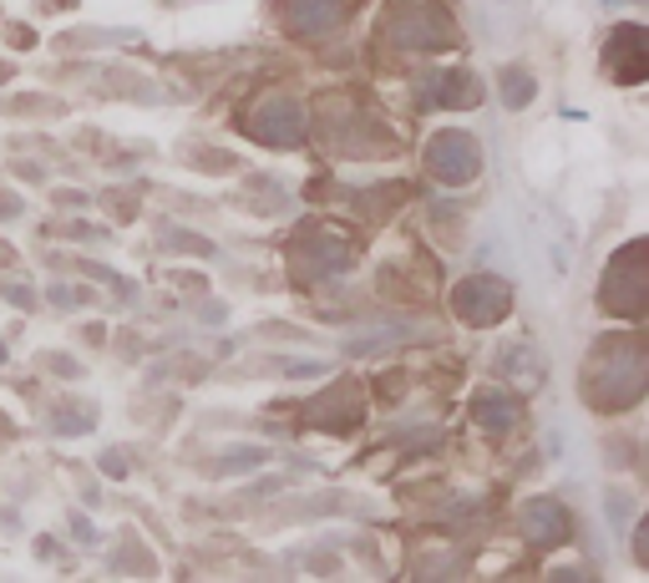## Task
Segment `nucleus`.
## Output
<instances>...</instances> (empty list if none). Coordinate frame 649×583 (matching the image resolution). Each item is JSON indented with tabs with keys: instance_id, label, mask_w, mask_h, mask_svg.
<instances>
[{
	"instance_id": "nucleus-1",
	"label": "nucleus",
	"mask_w": 649,
	"mask_h": 583,
	"mask_svg": "<svg viewBox=\"0 0 649 583\" xmlns=\"http://www.w3.org/2000/svg\"><path fill=\"white\" fill-rule=\"evenodd\" d=\"M457 310H462L472 325H492V319L507 315V290L497 279H467L457 290Z\"/></svg>"
},
{
	"instance_id": "nucleus-2",
	"label": "nucleus",
	"mask_w": 649,
	"mask_h": 583,
	"mask_svg": "<svg viewBox=\"0 0 649 583\" xmlns=\"http://www.w3.org/2000/svg\"><path fill=\"white\" fill-rule=\"evenodd\" d=\"M639 300H645V279H639V244H635V249H624L614 259V274H604V305L639 310Z\"/></svg>"
},
{
	"instance_id": "nucleus-3",
	"label": "nucleus",
	"mask_w": 649,
	"mask_h": 583,
	"mask_svg": "<svg viewBox=\"0 0 649 583\" xmlns=\"http://www.w3.org/2000/svg\"><path fill=\"white\" fill-rule=\"evenodd\" d=\"M432 168L447 178V183H467L478 172V147L467 133H441L437 147H432Z\"/></svg>"
},
{
	"instance_id": "nucleus-4",
	"label": "nucleus",
	"mask_w": 649,
	"mask_h": 583,
	"mask_svg": "<svg viewBox=\"0 0 649 583\" xmlns=\"http://www.w3.org/2000/svg\"><path fill=\"white\" fill-rule=\"evenodd\" d=\"M259 133H265V143H294V133H300V112H294V102H275L259 117Z\"/></svg>"
},
{
	"instance_id": "nucleus-5",
	"label": "nucleus",
	"mask_w": 649,
	"mask_h": 583,
	"mask_svg": "<svg viewBox=\"0 0 649 583\" xmlns=\"http://www.w3.org/2000/svg\"><path fill=\"white\" fill-rule=\"evenodd\" d=\"M528 528H533V538L553 543V538H563V532H569V517L558 513L553 503H533V507H528Z\"/></svg>"
},
{
	"instance_id": "nucleus-6",
	"label": "nucleus",
	"mask_w": 649,
	"mask_h": 583,
	"mask_svg": "<svg viewBox=\"0 0 649 583\" xmlns=\"http://www.w3.org/2000/svg\"><path fill=\"white\" fill-rule=\"evenodd\" d=\"M290 11L300 15V26H331L340 15V0H290Z\"/></svg>"
},
{
	"instance_id": "nucleus-7",
	"label": "nucleus",
	"mask_w": 649,
	"mask_h": 583,
	"mask_svg": "<svg viewBox=\"0 0 649 583\" xmlns=\"http://www.w3.org/2000/svg\"><path fill=\"white\" fill-rule=\"evenodd\" d=\"M614 46H619L624 56H639V46H645V36H639L635 26H624L619 36H614ZM614 77H619V81H639V77H645V61H635V67H619V71H614Z\"/></svg>"
},
{
	"instance_id": "nucleus-8",
	"label": "nucleus",
	"mask_w": 649,
	"mask_h": 583,
	"mask_svg": "<svg viewBox=\"0 0 649 583\" xmlns=\"http://www.w3.org/2000/svg\"><path fill=\"white\" fill-rule=\"evenodd\" d=\"M478 416H482L488 426H507V422L517 416V406L503 396V391H492V396H482V401H478Z\"/></svg>"
},
{
	"instance_id": "nucleus-9",
	"label": "nucleus",
	"mask_w": 649,
	"mask_h": 583,
	"mask_svg": "<svg viewBox=\"0 0 649 583\" xmlns=\"http://www.w3.org/2000/svg\"><path fill=\"white\" fill-rule=\"evenodd\" d=\"M503 92H507V106H523L533 97V77H523V71H507L503 77Z\"/></svg>"
}]
</instances>
